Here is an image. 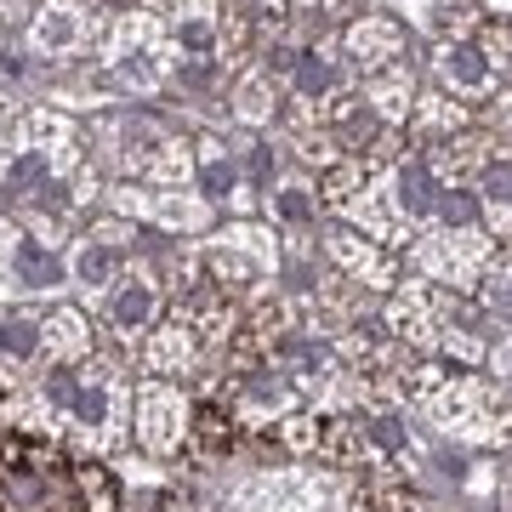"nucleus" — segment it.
<instances>
[{
	"label": "nucleus",
	"mask_w": 512,
	"mask_h": 512,
	"mask_svg": "<svg viewBox=\"0 0 512 512\" xmlns=\"http://www.w3.org/2000/svg\"><path fill=\"white\" fill-rule=\"evenodd\" d=\"M97 353V319L74 302L40 313V370H63V365H86Z\"/></svg>",
	"instance_id": "nucleus-12"
},
{
	"label": "nucleus",
	"mask_w": 512,
	"mask_h": 512,
	"mask_svg": "<svg viewBox=\"0 0 512 512\" xmlns=\"http://www.w3.org/2000/svg\"><path fill=\"white\" fill-rule=\"evenodd\" d=\"M484 12H495V18H512V0H478Z\"/></svg>",
	"instance_id": "nucleus-20"
},
{
	"label": "nucleus",
	"mask_w": 512,
	"mask_h": 512,
	"mask_svg": "<svg viewBox=\"0 0 512 512\" xmlns=\"http://www.w3.org/2000/svg\"><path fill=\"white\" fill-rule=\"evenodd\" d=\"M495 245L501 239L484 222H427L404 245V262H410V279H427V285H444V291L467 296L478 285V274L490 268Z\"/></svg>",
	"instance_id": "nucleus-4"
},
{
	"label": "nucleus",
	"mask_w": 512,
	"mask_h": 512,
	"mask_svg": "<svg viewBox=\"0 0 512 512\" xmlns=\"http://www.w3.org/2000/svg\"><path fill=\"white\" fill-rule=\"evenodd\" d=\"M18 251H23V239L12 234V228H0V291H6V285H23L18 279Z\"/></svg>",
	"instance_id": "nucleus-19"
},
{
	"label": "nucleus",
	"mask_w": 512,
	"mask_h": 512,
	"mask_svg": "<svg viewBox=\"0 0 512 512\" xmlns=\"http://www.w3.org/2000/svg\"><path fill=\"white\" fill-rule=\"evenodd\" d=\"M359 103H365L382 126H410V109H416V69L399 57V63L365 74V80H359Z\"/></svg>",
	"instance_id": "nucleus-15"
},
{
	"label": "nucleus",
	"mask_w": 512,
	"mask_h": 512,
	"mask_svg": "<svg viewBox=\"0 0 512 512\" xmlns=\"http://www.w3.org/2000/svg\"><path fill=\"white\" fill-rule=\"evenodd\" d=\"M399 387H404V404H416L421 416L433 421V427H444L450 439L484 444V450H495V444L512 439L507 387L490 382V376H478V370H456V365H444V359L410 353Z\"/></svg>",
	"instance_id": "nucleus-2"
},
{
	"label": "nucleus",
	"mask_w": 512,
	"mask_h": 512,
	"mask_svg": "<svg viewBox=\"0 0 512 512\" xmlns=\"http://www.w3.org/2000/svg\"><path fill=\"white\" fill-rule=\"evenodd\" d=\"M433 74H439V92H450L467 109H478V103H490L501 92V74H495V63L484 57V46L473 35L439 40L433 46Z\"/></svg>",
	"instance_id": "nucleus-8"
},
{
	"label": "nucleus",
	"mask_w": 512,
	"mask_h": 512,
	"mask_svg": "<svg viewBox=\"0 0 512 512\" xmlns=\"http://www.w3.org/2000/svg\"><path fill=\"white\" fill-rule=\"evenodd\" d=\"M0 512H120V484L52 433L0 427Z\"/></svg>",
	"instance_id": "nucleus-1"
},
{
	"label": "nucleus",
	"mask_w": 512,
	"mask_h": 512,
	"mask_svg": "<svg viewBox=\"0 0 512 512\" xmlns=\"http://www.w3.org/2000/svg\"><path fill=\"white\" fill-rule=\"evenodd\" d=\"M188 416L194 399L183 393V382H165V376H137L131 382V433L148 456H183L188 444Z\"/></svg>",
	"instance_id": "nucleus-6"
},
{
	"label": "nucleus",
	"mask_w": 512,
	"mask_h": 512,
	"mask_svg": "<svg viewBox=\"0 0 512 512\" xmlns=\"http://www.w3.org/2000/svg\"><path fill=\"white\" fill-rule=\"evenodd\" d=\"M404 23L387 18V12H359V18L342 29V63H348L359 80L376 69H387V63H399L404 57Z\"/></svg>",
	"instance_id": "nucleus-13"
},
{
	"label": "nucleus",
	"mask_w": 512,
	"mask_h": 512,
	"mask_svg": "<svg viewBox=\"0 0 512 512\" xmlns=\"http://www.w3.org/2000/svg\"><path fill=\"white\" fill-rule=\"evenodd\" d=\"M109 160L120 165V177L137 188H188L194 183V148L183 131H171L154 114H120L103 126Z\"/></svg>",
	"instance_id": "nucleus-3"
},
{
	"label": "nucleus",
	"mask_w": 512,
	"mask_h": 512,
	"mask_svg": "<svg viewBox=\"0 0 512 512\" xmlns=\"http://www.w3.org/2000/svg\"><path fill=\"white\" fill-rule=\"evenodd\" d=\"M478 126V109L456 103L450 92H416V109H410V137L416 143H433V137H450V131H467Z\"/></svg>",
	"instance_id": "nucleus-17"
},
{
	"label": "nucleus",
	"mask_w": 512,
	"mask_h": 512,
	"mask_svg": "<svg viewBox=\"0 0 512 512\" xmlns=\"http://www.w3.org/2000/svg\"><path fill=\"white\" fill-rule=\"evenodd\" d=\"M495 131L484 126H467V131H450V137H433L421 143V160H427V177L439 188H473L484 177V165L495 160Z\"/></svg>",
	"instance_id": "nucleus-9"
},
{
	"label": "nucleus",
	"mask_w": 512,
	"mask_h": 512,
	"mask_svg": "<svg viewBox=\"0 0 512 512\" xmlns=\"http://www.w3.org/2000/svg\"><path fill=\"white\" fill-rule=\"evenodd\" d=\"M325 256L342 268V279H348V285H359V291H399V285H404L399 251H387V245L365 239L359 228H348V222L325 234Z\"/></svg>",
	"instance_id": "nucleus-7"
},
{
	"label": "nucleus",
	"mask_w": 512,
	"mask_h": 512,
	"mask_svg": "<svg viewBox=\"0 0 512 512\" xmlns=\"http://www.w3.org/2000/svg\"><path fill=\"white\" fill-rule=\"evenodd\" d=\"M86 40H92V18L74 0H46L29 23V52L35 57H74L86 52Z\"/></svg>",
	"instance_id": "nucleus-14"
},
{
	"label": "nucleus",
	"mask_w": 512,
	"mask_h": 512,
	"mask_svg": "<svg viewBox=\"0 0 512 512\" xmlns=\"http://www.w3.org/2000/svg\"><path fill=\"white\" fill-rule=\"evenodd\" d=\"M478 46H484V57L495 63V74L507 80L512 74V18H495V23H478Z\"/></svg>",
	"instance_id": "nucleus-18"
},
{
	"label": "nucleus",
	"mask_w": 512,
	"mask_h": 512,
	"mask_svg": "<svg viewBox=\"0 0 512 512\" xmlns=\"http://www.w3.org/2000/svg\"><path fill=\"white\" fill-rule=\"evenodd\" d=\"M200 262L222 291L239 296V302L251 308L256 296H268L262 285H268L274 268H279V234L262 228V222H234L228 234H217L211 245H200Z\"/></svg>",
	"instance_id": "nucleus-5"
},
{
	"label": "nucleus",
	"mask_w": 512,
	"mask_h": 512,
	"mask_svg": "<svg viewBox=\"0 0 512 512\" xmlns=\"http://www.w3.org/2000/svg\"><path fill=\"white\" fill-rule=\"evenodd\" d=\"M234 450H245V421L234 416V404L217 399V393L194 399V416H188V444H183V456L194 461V467H211V461H228Z\"/></svg>",
	"instance_id": "nucleus-11"
},
{
	"label": "nucleus",
	"mask_w": 512,
	"mask_h": 512,
	"mask_svg": "<svg viewBox=\"0 0 512 512\" xmlns=\"http://www.w3.org/2000/svg\"><path fill=\"white\" fill-rule=\"evenodd\" d=\"M114 211L126 217H148V222H165V228H205L211 222V200L188 194V188H137V183H114L109 188Z\"/></svg>",
	"instance_id": "nucleus-10"
},
{
	"label": "nucleus",
	"mask_w": 512,
	"mask_h": 512,
	"mask_svg": "<svg viewBox=\"0 0 512 512\" xmlns=\"http://www.w3.org/2000/svg\"><path fill=\"white\" fill-rule=\"evenodd\" d=\"M228 103H234L228 114H234L239 126H274L279 109H285L279 74L268 69V63H251V69H245V74L234 80V97H228Z\"/></svg>",
	"instance_id": "nucleus-16"
}]
</instances>
